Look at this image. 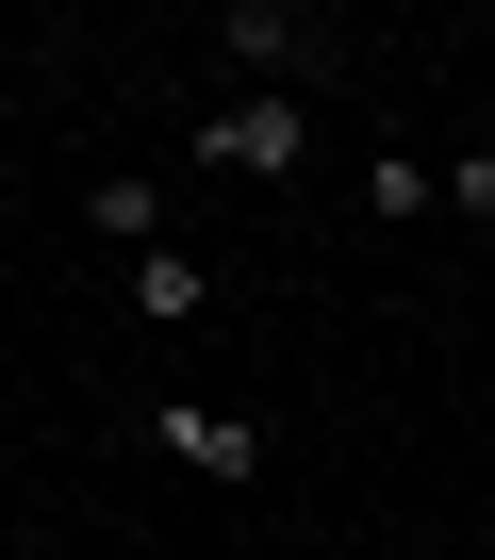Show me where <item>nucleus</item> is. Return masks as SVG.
<instances>
[{"label": "nucleus", "instance_id": "0eeeda50", "mask_svg": "<svg viewBox=\"0 0 495 560\" xmlns=\"http://www.w3.org/2000/svg\"><path fill=\"white\" fill-rule=\"evenodd\" d=\"M446 214H462V231H495V149H462V165H446Z\"/></svg>", "mask_w": 495, "mask_h": 560}, {"label": "nucleus", "instance_id": "20e7f679", "mask_svg": "<svg viewBox=\"0 0 495 560\" xmlns=\"http://www.w3.org/2000/svg\"><path fill=\"white\" fill-rule=\"evenodd\" d=\"M347 198H364L380 231H413V214H446V165H429V149H364V182H347Z\"/></svg>", "mask_w": 495, "mask_h": 560}, {"label": "nucleus", "instance_id": "39448f33", "mask_svg": "<svg viewBox=\"0 0 495 560\" xmlns=\"http://www.w3.org/2000/svg\"><path fill=\"white\" fill-rule=\"evenodd\" d=\"M133 314H215V280H198V247L165 231V247H133Z\"/></svg>", "mask_w": 495, "mask_h": 560}, {"label": "nucleus", "instance_id": "f03ea898", "mask_svg": "<svg viewBox=\"0 0 495 560\" xmlns=\"http://www.w3.org/2000/svg\"><path fill=\"white\" fill-rule=\"evenodd\" d=\"M198 165L215 182H298L314 165V100H215L198 116Z\"/></svg>", "mask_w": 495, "mask_h": 560}, {"label": "nucleus", "instance_id": "f257e3e1", "mask_svg": "<svg viewBox=\"0 0 495 560\" xmlns=\"http://www.w3.org/2000/svg\"><path fill=\"white\" fill-rule=\"evenodd\" d=\"M215 50L248 67V100H314V67H331L347 34L314 18V0H231V18H215Z\"/></svg>", "mask_w": 495, "mask_h": 560}, {"label": "nucleus", "instance_id": "423d86ee", "mask_svg": "<svg viewBox=\"0 0 495 560\" xmlns=\"http://www.w3.org/2000/svg\"><path fill=\"white\" fill-rule=\"evenodd\" d=\"M83 231L100 247H165V182H83Z\"/></svg>", "mask_w": 495, "mask_h": 560}, {"label": "nucleus", "instance_id": "7ed1b4c3", "mask_svg": "<svg viewBox=\"0 0 495 560\" xmlns=\"http://www.w3.org/2000/svg\"><path fill=\"white\" fill-rule=\"evenodd\" d=\"M149 445H165L182 478H215V494L265 478V429H248V412H198V396H165V412H149Z\"/></svg>", "mask_w": 495, "mask_h": 560}]
</instances>
